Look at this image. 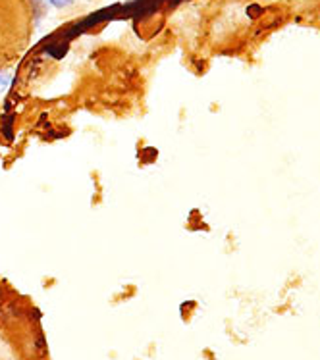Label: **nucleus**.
Returning <instances> with one entry per match:
<instances>
[{
    "label": "nucleus",
    "instance_id": "f257e3e1",
    "mask_svg": "<svg viewBox=\"0 0 320 360\" xmlns=\"http://www.w3.org/2000/svg\"><path fill=\"white\" fill-rule=\"evenodd\" d=\"M49 4L54 8H64V6H72L74 0H49Z\"/></svg>",
    "mask_w": 320,
    "mask_h": 360
},
{
    "label": "nucleus",
    "instance_id": "f03ea898",
    "mask_svg": "<svg viewBox=\"0 0 320 360\" xmlns=\"http://www.w3.org/2000/svg\"><path fill=\"white\" fill-rule=\"evenodd\" d=\"M2 83H4V85H8V83H10V77L0 72V85H2Z\"/></svg>",
    "mask_w": 320,
    "mask_h": 360
},
{
    "label": "nucleus",
    "instance_id": "7ed1b4c3",
    "mask_svg": "<svg viewBox=\"0 0 320 360\" xmlns=\"http://www.w3.org/2000/svg\"><path fill=\"white\" fill-rule=\"evenodd\" d=\"M2 297H4V289H2V285H0V301H2Z\"/></svg>",
    "mask_w": 320,
    "mask_h": 360
}]
</instances>
